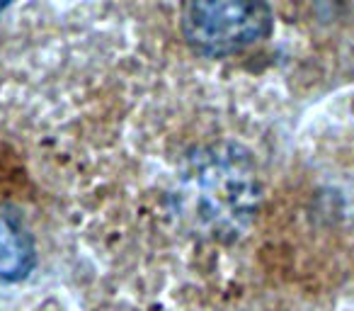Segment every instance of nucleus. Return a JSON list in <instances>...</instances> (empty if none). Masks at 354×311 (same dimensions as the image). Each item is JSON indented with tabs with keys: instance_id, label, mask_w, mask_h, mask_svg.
Instances as JSON below:
<instances>
[{
	"instance_id": "obj_1",
	"label": "nucleus",
	"mask_w": 354,
	"mask_h": 311,
	"mask_svg": "<svg viewBox=\"0 0 354 311\" xmlns=\"http://www.w3.org/2000/svg\"><path fill=\"white\" fill-rule=\"evenodd\" d=\"M180 32L192 51L223 59L270 39L274 12L267 0H183Z\"/></svg>"
},
{
	"instance_id": "obj_2",
	"label": "nucleus",
	"mask_w": 354,
	"mask_h": 311,
	"mask_svg": "<svg viewBox=\"0 0 354 311\" xmlns=\"http://www.w3.org/2000/svg\"><path fill=\"white\" fill-rule=\"evenodd\" d=\"M187 212L209 233H236L250 219L257 199V183L233 156H207L187 175Z\"/></svg>"
},
{
	"instance_id": "obj_3",
	"label": "nucleus",
	"mask_w": 354,
	"mask_h": 311,
	"mask_svg": "<svg viewBox=\"0 0 354 311\" xmlns=\"http://www.w3.org/2000/svg\"><path fill=\"white\" fill-rule=\"evenodd\" d=\"M37 265V243L25 219L0 204V285H15L30 277Z\"/></svg>"
},
{
	"instance_id": "obj_4",
	"label": "nucleus",
	"mask_w": 354,
	"mask_h": 311,
	"mask_svg": "<svg viewBox=\"0 0 354 311\" xmlns=\"http://www.w3.org/2000/svg\"><path fill=\"white\" fill-rule=\"evenodd\" d=\"M12 3H15V0H0V17H3V12H6L8 8L12 6Z\"/></svg>"
}]
</instances>
